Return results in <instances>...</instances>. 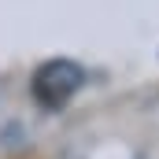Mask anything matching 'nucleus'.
Listing matches in <instances>:
<instances>
[{"label":"nucleus","instance_id":"obj_1","mask_svg":"<svg viewBox=\"0 0 159 159\" xmlns=\"http://www.w3.org/2000/svg\"><path fill=\"white\" fill-rule=\"evenodd\" d=\"M85 81V70L74 59H48L34 74V100L48 111H59Z\"/></svg>","mask_w":159,"mask_h":159}]
</instances>
